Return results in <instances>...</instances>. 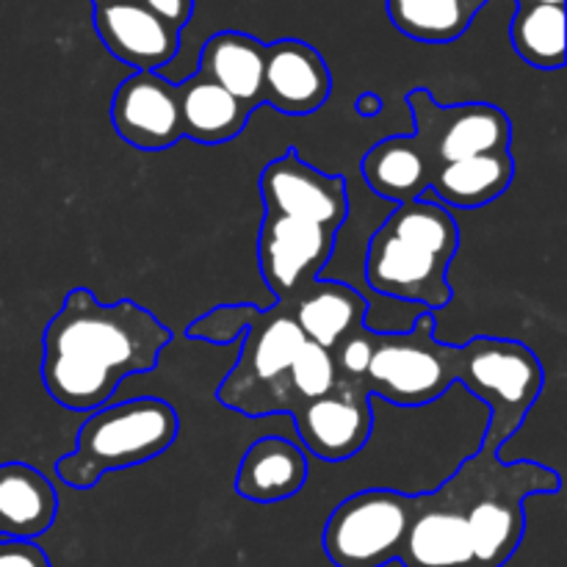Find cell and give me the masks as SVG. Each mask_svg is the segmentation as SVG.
Segmentation results:
<instances>
[{
  "mask_svg": "<svg viewBox=\"0 0 567 567\" xmlns=\"http://www.w3.org/2000/svg\"><path fill=\"white\" fill-rule=\"evenodd\" d=\"M172 332L133 299L103 305L72 288L44 327L42 382L55 404L94 413L111 404L122 380L158 365Z\"/></svg>",
  "mask_w": 567,
  "mask_h": 567,
  "instance_id": "1",
  "label": "cell"
},
{
  "mask_svg": "<svg viewBox=\"0 0 567 567\" xmlns=\"http://www.w3.org/2000/svg\"><path fill=\"white\" fill-rule=\"evenodd\" d=\"M460 249V227L446 205L430 197L396 205L365 249V282L377 293L419 308L452 302L449 266Z\"/></svg>",
  "mask_w": 567,
  "mask_h": 567,
  "instance_id": "2",
  "label": "cell"
},
{
  "mask_svg": "<svg viewBox=\"0 0 567 567\" xmlns=\"http://www.w3.org/2000/svg\"><path fill=\"white\" fill-rule=\"evenodd\" d=\"M563 476L537 463H504L496 452L471 454L437 491L468 526L476 567H504L526 535V498L557 493Z\"/></svg>",
  "mask_w": 567,
  "mask_h": 567,
  "instance_id": "3",
  "label": "cell"
},
{
  "mask_svg": "<svg viewBox=\"0 0 567 567\" xmlns=\"http://www.w3.org/2000/svg\"><path fill=\"white\" fill-rule=\"evenodd\" d=\"M181 432V419L169 402L155 396L105 404L89 413L75 449L55 463V474L72 491H92L105 474L136 468L161 457Z\"/></svg>",
  "mask_w": 567,
  "mask_h": 567,
  "instance_id": "4",
  "label": "cell"
},
{
  "mask_svg": "<svg viewBox=\"0 0 567 567\" xmlns=\"http://www.w3.org/2000/svg\"><path fill=\"white\" fill-rule=\"evenodd\" d=\"M454 382L487 404L491 424L482 449L498 452L520 430L540 399L546 374L526 343L480 336L463 347H454Z\"/></svg>",
  "mask_w": 567,
  "mask_h": 567,
  "instance_id": "5",
  "label": "cell"
},
{
  "mask_svg": "<svg viewBox=\"0 0 567 567\" xmlns=\"http://www.w3.org/2000/svg\"><path fill=\"white\" fill-rule=\"evenodd\" d=\"M302 343V330L286 302H275L266 310L249 305L241 354L216 391V399L247 419L293 413L297 399L288 385V369Z\"/></svg>",
  "mask_w": 567,
  "mask_h": 567,
  "instance_id": "6",
  "label": "cell"
},
{
  "mask_svg": "<svg viewBox=\"0 0 567 567\" xmlns=\"http://www.w3.org/2000/svg\"><path fill=\"white\" fill-rule=\"evenodd\" d=\"M360 385L371 399L424 408L454 385V347L435 338V313H421L413 330L377 332Z\"/></svg>",
  "mask_w": 567,
  "mask_h": 567,
  "instance_id": "7",
  "label": "cell"
},
{
  "mask_svg": "<svg viewBox=\"0 0 567 567\" xmlns=\"http://www.w3.org/2000/svg\"><path fill=\"white\" fill-rule=\"evenodd\" d=\"M413 496L369 487L343 498L327 518L321 546L336 567H385L399 559Z\"/></svg>",
  "mask_w": 567,
  "mask_h": 567,
  "instance_id": "8",
  "label": "cell"
},
{
  "mask_svg": "<svg viewBox=\"0 0 567 567\" xmlns=\"http://www.w3.org/2000/svg\"><path fill=\"white\" fill-rule=\"evenodd\" d=\"M404 103L415 122L413 138L435 172L474 155L504 153L513 144V122L491 103L441 105L426 89L408 92Z\"/></svg>",
  "mask_w": 567,
  "mask_h": 567,
  "instance_id": "9",
  "label": "cell"
},
{
  "mask_svg": "<svg viewBox=\"0 0 567 567\" xmlns=\"http://www.w3.org/2000/svg\"><path fill=\"white\" fill-rule=\"evenodd\" d=\"M338 230L308 219L264 214L258 233V266L277 302H288L330 264Z\"/></svg>",
  "mask_w": 567,
  "mask_h": 567,
  "instance_id": "10",
  "label": "cell"
},
{
  "mask_svg": "<svg viewBox=\"0 0 567 567\" xmlns=\"http://www.w3.org/2000/svg\"><path fill=\"white\" fill-rule=\"evenodd\" d=\"M291 415L302 452L324 463H343L360 454L374 430L371 396L360 382L349 380H338L327 396L302 402Z\"/></svg>",
  "mask_w": 567,
  "mask_h": 567,
  "instance_id": "11",
  "label": "cell"
},
{
  "mask_svg": "<svg viewBox=\"0 0 567 567\" xmlns=\"http://www.w3.org/2000/svg\"><path fill=\"white\" fill-rule=\"evenodd\" d=\"M260 197H264L266 214L308 219L332 230H341L349 216L347 181L316 169L293 150L264 166Z\"/></svg>",
  "mask_w": 567,
  "mask_h": 567,
  "instance_id": "12",
  "label": "cell"
},
{
  "mask_svg": "<svg viewBox=\"0 0 567 567\" xmlns=\"http://www.w3.org/2000/svg\"><path fill=\"white\" fill-rule=\"evenodd\" d=\"M116 136L136 150H166L183 138L177 83L161 72H133L111 97Z\"/></svg>",
  "mask_w": 567,
  "mask_h": 567,
  "instance_id": "13",
  "label": "cell"
},
{
  "mask_svg": "<svg viewBox=\"0 0 567 567\" xmlns=\"http://www.w3.org/2000/svg\"><path fill=\"white\" fill-rule=\"evenodd\" d=\"M92 17L105 50L136 72H158L181 48V31L138 0H92Z\"/></svg>",
  "mask_w": 567,
  "mask_h": 567,
  "instance_id": "14",
  "label": "cell"
},
{
  "mask_svg": "<svg viewBox=\"0 0 567 567\" xmlns=\"http://www.w3.org/2000/svg\"><path fill=\"white\" fill-rule=\"evenodd\" d=\"M332 75L324 55L302 39L266 44L264 105L288 116L319 111L330 100Z\"/></svg>",
  "mask_w": 567,
  "mask_h": 567,
  "instance_id": "15",
  "label": "cell"
},
{
  "mask_svg": "<svg viewBox=\"0 0 567 567\" xmlns=\"http://www.w3.org/2000/svg\"><path fill=\"white\" fill-rule=\"evenodd\" d=\"M399 563L404 567H476L468 526L441 491L413 496Z\"/></svg>",
  "mask_w": 567,
  "mask_h": 567,
  "instance_id": "16",
  "label": "cell"
},
{
  "mask_svg": "<svg viewBox=\"0 0 567 567\" xmlns=\"http://www.w3.org/2000/svg\"><path fill=\"white\" fill-rule=\"evenodd\" d=\"M308 454L280 435L258 437L244 452L236 474V493L255 504H277L293 498L308 485Z\"/></svg>",
  "mask_w": 567,
  "mask_h": 567,
  "instance_id": "17",
  "label": "cell"
},
{
  "mask_svg": "<svg viewBox=\"0 0 567 567\" xmlns=\"http://www.w3.org/2000/svg\"><path fill=\"white\" fill-rule=\"evenodd\" d=\"M293 321L302 330L305 341L319 343L332 352L338 343L365 324L369 302L352 286L338 280H313L288 299Z\"/></svg>",
  "mask_w": 567,
  "mask_h": 567,
  "instance_id": "18",
  "label": "cell"
},
{
  "mask_svg": "<svg viewBox=\"0 0 567 567\" xmlns=\"http://www.w3.org/2000/svg\"><path fill=\"white\" fill-rule=\"evenodd\" d=\"M59 515V496L42 471L28 463L0 465V540L42 537Z\"/></svg>",
  "mask_w": 567,
  "mask_h": 567,
  "instance_id": "19",
  "label": "cell"
},
{
  "mask_svg": "<svg viewBox=\"0 0 567 567\" xmlns=\"http://www.w3.org/2000/svg\"><path fill=\"white\" fill-rule=\"evenodd\" d=\"M266 44L241 31H219L203 44L197 72L255 111L264 105Z\"/></svg>",
  "mask_w": 567,
  "mask_h": 567,
  "instance_id": "20",
  "label": "cell"
},
{
  "mask_svg": "<svg viewBox=\"0 0 567 567\" xmlns=\"http://www.w3.org/2000/svg\"><path fill=\"white\" fill-rule=\"evenodd\" d=\"M360 172L377 197L396 205L424 197L435 177V169L413 133L377 142L360 161Z\"/></svg>",
  "mask_w": 567,
  "mask_h": 567,
  "instance_id": "21",
  "label": "cell"
},
{
  "mask_svg": "<svg viewBox=\"0 0 567 567\" xmlns=\"http://www.w3.org/2000/svg\"><path fill=\"white\" fill-rule=\"evenodd\" d=\"M181 100L183 138L199 144H225L244 133L252 111L238 103L230 92L216 86L203 72H194L183 83H177Z\"/></svg>",
  "mask_w": 567,
  "mask_h": 567,
  "instance_id": "22",
  "label": "cell"
},
{
  "mask_svg": "<svg viewBox=\"0 0 567 567\" xmlns=\"http://www.w3.org/2000/svg\"><path fill=\"white\" fill-rule=\"evenodd\" d=\"M515 177V161L509 150L485 153L474 158L454 161L441 166L432 177V186L424 197L452 208H482L502 197Z\"/></svg>",
  "mask_w": 567,
  "mask_h": 567,
  "instance_id": "23",
  "label": "cell"
},
{
  "mask_svg": "<svg viewBox=\"0 0 567 567\" xmlns=\"http://www.w3.org/2000/svg\"><path fill=\"white\" fill-rule=\"evenodd\" d=\"M487 0H385V11L404 37L424 44L457 42Z\"/></svg>",
  "mask_w": 567,
  "mask_h": 567,
  "instance_id": "24",
  "label": "cell"
},
{
  "mask_svg": "<svg viewBox=\"0 0 567 567\" xmlns=\"http://www.w3.org/2000/svg\"><path fill=\"white\" fill-rule=\"evenodd\" d=\"M513 48L537 70L565 66V6H518L509 25Z\"/></svg>",
  "mask_w": 567,
  "mask_h": 567,
  "instance_id": "25",
  "label": "cell"
},
{
  "mask_svg": "<svg viewBox=\"0 0 567 567\" xmlns=\"http://www.w3.org/2000/svg\"><path fill=\"white\" fill-rule=\"evenodd\" d=\"M338 369L332 352L321 349L319 343L305 341L299 347L297 358H293L291 369H288V385H291L293 399H297V408L310 399L327 396L332 388L338 385Z\"/></svg>",
  "mask_w": 567,
  "mask_h": 567,
  "instance_id": "26",
  "label": "cell"
},
{
  "mask_svg": "<svg viewBox=\"0 0 567 567\" xmlns=\"http://www.w3.org/2000/svg\"><path fill=\"white\" fill-rule=\"evenodd\" d=\"M138 3L147 6L164 22H169L175 31H183L194 14V0H138Z\"/></svg>",
  "mask_w": 567,
  "mask_h": 567,
  "instance_id": "27",
  "label": "cell"
},
{
  "mask_svg": "<svg viewBox=\"0 0 567 567\" xmlns=\"http://www.w3.org/2000/svg\"><path fill=\"white\" fill-rule=\"evenodd\" d=\"M382 109V100L374 92H363L358 97V114L360 116H377Z\"/></svg>",
  "mask_w": 567,
  "mask_h": 567,
  "instance_id": "28",
  "label": "cell"
},
{
  "mask_svg": "<svg viewBox=\"0 0 567 567\" xmlns=\"http://www.w3.org/2000/svg\"><path fill=\"white\" fill-rule=\"evenodd\" d=\"M518 6H565V0H515Z\"/></svg>",
  "mask_w": 567,
  "mask_h": 567,
  "instance_id": "29",
  "label": "cell"
}]
</instances>
